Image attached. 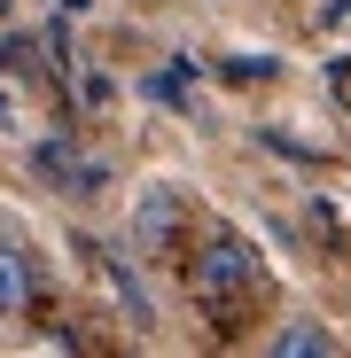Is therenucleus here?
Wrapping results in <instances>:
<instances>
[{
	"label": "nucleus",
	"mask_w": 351,
	"mask_h": 358,
	"mask_svg": "<svg viewBox=\"0 0 351 358\" xmlns=\"http://www.w3.org/2000/svg\"><path fill=\"white\" fill-rule=\"evenodd\" d=\"M32 296H39L32 257H24L16 242H0V320H24V312H32Z\"/></svg>",
	"instance_id": "7ed1b4c3"
},
{
	"label": "nucleus",
	"mask_w": 351,
	"mask_h": 358,
	"mask_svg": "<svg viewBox=\"0 0 351 358\" xmlns=\"http://www.w3.org/2000/svg\"><path fill=\"white\" fill-rule=\"evenodd\" d=\"M258 358H343V343H336L320 320H281V327L266 335Z\"/></svg>",
	"instance_id": "f03ea898"
},
{
	"label": "nucleus",
	"mask_w": 351,
	"mask_h": 358,
	"mask_svg": "<svg viewBox=\"0 0 351 358\" xmlns=\"http://www.w3.org/2000/svg\"><path fill=\"white\" fill-rule=\"evenodd\" d=\"M180 280H188L195 312H203L219 335H234V327L258 312V296H266V265H258V250L242 242V234H226V226H203V242L180 257Z\"/></svg>",
	"instance_id": "f257e3e1"
}]
</instances>
